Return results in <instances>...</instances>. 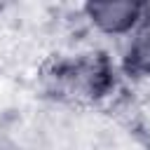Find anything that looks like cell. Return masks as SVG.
Listing matches in <instances>:
<instances>
[{
	"label": "cell",
	"mask_w": 150,
	"mask_h": 150,
	"mask_svg": "<svg viewBox=\"0 0 150 150\" xmlns=\"http://www.w3.org/2000/svg\"><path fill=\"white\" fill-rule=\"evenodd\" d=\"M87 12L98 28L108 33H122L136 23L143 7L136 2H91Z\"/></svg>",
	"instance_id": "cell-1"
},
{
	"label": "cell",
	"mask_w": 150,
	"mask_h": 150,
	"mask_svg": "<svg viewBox=\"0 0 150 150\" xmlns=\"http://www.w3.org/2000/svg\"><path fill=\"white\" fill-rule=\"evenodd\" d=\"M134 61H136L138 68L150 70V21L143 28V33L138 35L136 45H134Z\"/></svg>",
	"instance_id": "cell-2"
}]
</instances>
